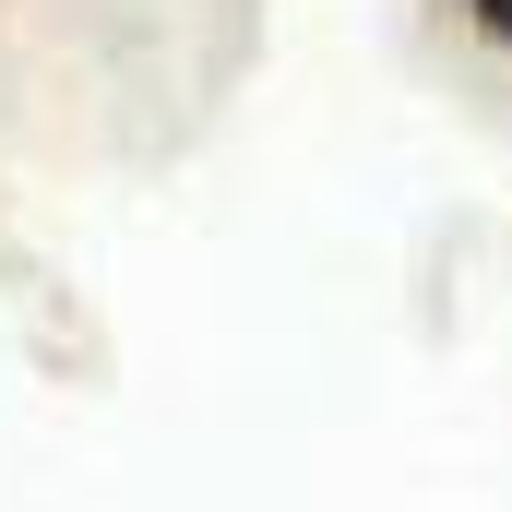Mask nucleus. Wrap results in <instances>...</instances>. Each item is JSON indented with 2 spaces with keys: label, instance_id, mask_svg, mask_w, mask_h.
Here are the masks:
<instances>
[{
  "label": "nucleus",
  "instance_id": "nucleus-1",
  "mask_svg": "<svg viewBox=\"0 0 512 512\" xmlns=\"http://www.w3.org/2000/svg\"><path fill=\"white\" fill-rule=\"evenodd\" d=\"M465 12H477V36H489V48L512 60V0H465Z\"/></svg>",
  "mask_w": 512,
  "mask_h": 512
}]
</instances>
